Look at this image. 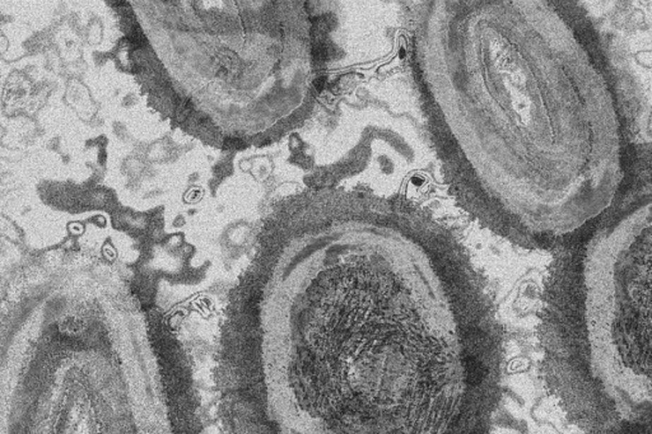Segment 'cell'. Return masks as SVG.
I'll list each match as a JSON object with an SVG mask.
<instances>
[{"label":"cell","mask_w":652,"mask_h":434,"mask_svg":"<svg viewBox=\"0 0 652 434\" xmlns=\"http://www.w3.org/2000/svg\"><path fill=\"white\" fill-rule=\"evenodd\" d=\"M226 146L230 148H244L245 147V143L239 141V139H230V141H226Z\"/></svg>","instance_id":"obj_3"},{"label":"cell","mask_w":652,"mask_h":434,"mask_svg":"<svg viewBox=\"0 0 652 434\" xmlns=\"http://www.w3.org/2000/svg\"><path fill=\"white\" fill-rule=\"evenodd\" d=\"M465 372L466 381L470 386H478L488 375V370L485 363L477 357H466L465 359Z\"/></svg>","instance_id":"obj_2"},{"label":"cell","mask_w":652,"mask_h":434,"mask_svg":"<svg viewBox=\"0 0 652 434\" xmlns=\"http://www.w3.org/2000/svg\"><path fill=\"white\" fill-rule=\"evenodd\" d=\"M472 434H479V433H472Z\"/></svg>","instance_id":"obj_5"},{"label":"cell","mask_w":652,"mask_h":434,"mask_svg":"<svg viewBox=\"0 0 652 434\" xmlns=\"http://www.w3.org/2000/svg\"><path fill=\"white\" fill-rule=\"evenodd\" d=\"M315 84H316L317 88H323V87H324V81H321V79H319V81H317V82H315Z\"/></svg>","instance_id":"obj_4"},{"label":"cell","mask_w":652,"mask_h":434,"mask_svg":"<svg viewBox=\"0 0 652 434\" xmlns=\"http://www.w3.org/2000/svg\"><path fill=\"white\" fill-rule=\"evenodd\" d=\"M414 68L456 175L583 222L624 179L618 97L593 35L547 1L426 3Z\"/></svg>","instance_id":"obj_1"}]
</instances>
